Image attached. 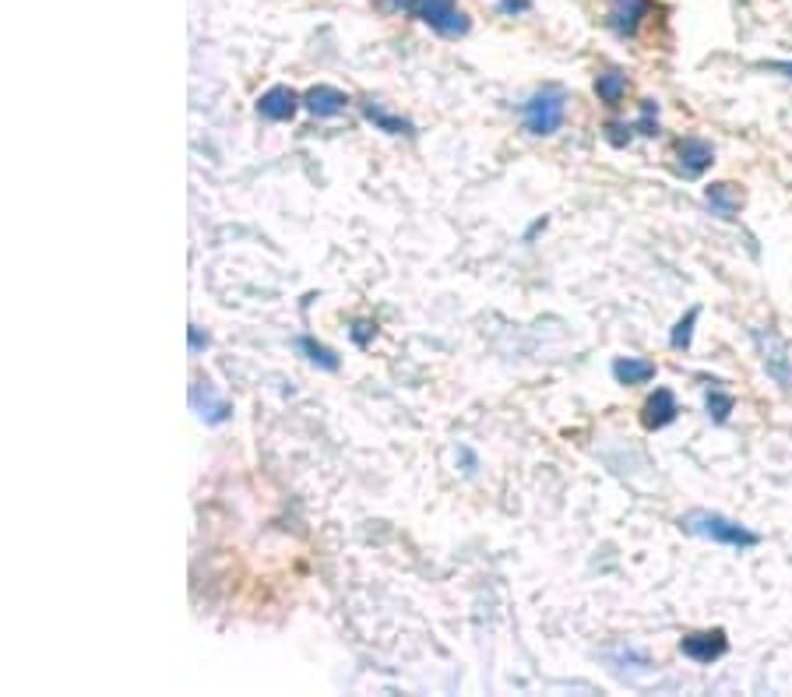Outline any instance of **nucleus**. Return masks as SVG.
Instances as JSON below:
<instances>
[{
	"label": "nucleus",
	"instance_id": "2eb2a0df",
	"mask_svg": "<svg viewBox=\"0 0 792 697\" xmlns=\"http://www.w3.org/2000/svg\"><path fill=\"white\" fill-rule=\"evenodd\" d=\"M627 74L624 71H616V68H610V71H602L599 78H595V95L606 106H620L624 103V95H627Z\"/></svg>",
	"mask_w": 792,
	"mask_h": 697
},
{
	"label": "nucleus",
	"instance_id": "4468645a",
	"mask_svg": "<svg viewBox=\"0 0 792 697\" xmlns=\"http://www.w3.org/2000/svg\"><path fill=\"white\" fill-rule=\"evenodd\" d=\"M363 117H367L377 131H385V134H416L412 131V120H405L399 114H388L380 103H363Z\"/></svg>",
	"mask_w": 792,
	"mask_h": 697
},
{
	"label": "nucleus",
	"instance_id": "a211bd4d",
	"mask_svg": "<svg viewBox=\"0 0 792 697\" xmlns=\"http://www.w3.org/2000/svg\"><path fill=\"white\" fill-rule=\"evenodd\" d=\"M705 405H708V416H711V420H716V423H725L729 416H733L736 399H733V394H729V391H722V388H708Z\"/></svg>",
	"mask_w": 792,
	"mask_h": 697
},
{
	"label": "nucleus",
	"instance_id": "4be33fe9",
	"mask_svg": "<svg viewBox=\"0 0 792 697\" xmlns=\"http://www.w3.org/2000/svg\"><path fill=\"white\" fill-rule=\"evenodd\" d=\"M768 71H779V74H785L789 82H792V60H771V63H765Z\"/></svg>",
	"mask_w": 792,
	"mask_h": 697
},
{
	"label": "nucleus",
	"instance_id": "5701e85b",
	"mask_svg": "<svg viewBox=\"0 0 792 697\" xmlns=\"http://www.w3.org/2000/svg\"><path fill=\"white\" fill-rule=\"evenodd\" d=\"M529 0H500V11H525Z\"/></svg>",
	"mask_w": 792,
	"mask_h": 697
},
{
	"label": "nucleus",
	"instance_id": "412c9836",
	"mask_svg": "<svg viewBox=\"0 0 792 697\" xmlns=\"http://www.w3.org/2000/svg\"><path fill=\"white\" fill-rule=\"evenodd\" d=\"M374 335H377V324H370V321H356L353 324V342L356 345H367Z\"/></svg>",
	"mask_w": 792,
	"mask_h": 697
},
{
	"label": "nucleus",
	"instance_id": "7ed1b4c3",
	"mask_svg": "<svg viewBox=\"0 0 792 697\" xmlns=\"http://www.w3.org/2000/svg\"><path fill=\"white\" fill-rule=\"evenodd\" d=\"M564 117H567V92L557 85L539 88L521 103V123H525V131L535 138L557 134L564 127Z\"/></svg>",
	"mask_w": 792,
	"mask_h": 697
},
{
	"label": "nucleus",
	"instance_id": "f3484780",
	"mask_svg": "<svg viewBox=\"0 0 792 697\" xmlns=\"http://www.w3.org/2000/svg\"><path fill=\"white\" fill-rule=\"evenodd\" d=\"M697 317H701V307H690L684 317L676 321L673 328V335H670V345L676 349V353H687L690 342H694V324H697Z\"/></svg>",
	"mask_w": 792,
	"mask_h": 697
},
{
	"label": "nucleus",
	"instance_id": "6e6552de",
	"mask_svg": "<svg viewBox=\"0 0 792 697\" xmlns=\"http://www.w3.org/2000/svg\"><path fill=\"white\" fill-rule=\"evenodd\" d=\"M299 106H304V95L293 92L289 85H275L258 99V117L272 120V123H285L296 117Z\"/></svg>",
	"mask_w": 792,
	"mask_h": 697
},
{
	"label": "nucleus",
	"instance_id": "f257e3e1",
	"mask_svg": "<svg viewBox=\"0 0 792 697\" xmlns=\"http://www.w3.org/2000/svg\"><path fill=\"white\" fill-rule=\"evenodd\" d=\"M676 525H679V532H687L694 539H708V543H719V546H729V550H750V546L760 543V535L750 532L747 525H740V521L725 518L719 511H705V507L679 515Z\"/></svg>",
	"mask_w": 792,
	"mask_h": 697
},
{
	"label": "nucleus",
	"instance_id": "0eeeda50",
	"mask_svg": "<svg viewBox=\"0 0 792 697\" xmlns=\"http://www.w3.org/2000/svg\"><path fill=\"white\" fill-rule=\"evenodd\" d=\"M716 163V149H711V141L705 138H684L676 145V173L684 180H697L705 169H711Z\"/></svg>",
	"mask_w": 792,
	"mask_h": 697
},
{
	"label": "nucleus",
	"instance_id": "9b49d317",
	"mask_svg": "<svg viewBox=\"0 0 792 697\" xmlns=\"http://www.w3.org/2000/svg\"><path fill=\"white\" fill-rule=\"evenodd\" d=\"M304 106L310 109L317 120H328V117H339L342 109L348 106V95L342 88H335V85H314L304 95Z\"/></svg>",
	"mask_w": 792,
	"mask_h": 697
},
{
	"label": "nucleus",
	"instance_id": "1a4fd4ad",
	"mask_svg": "<svg viewBox=\"0 0 792 697\" xmlns=\"http://www.w3.org/2000/svg\"><path fill=\"white\" fill-rule=\"evenodd\" d=\"M679 416L676 394L670 388H659L655 394H648V402L641 405V426L645 430H665Z\"/></svg>",
	"mask_w": 792,
	"mask_h": 697
},
{
	"label": "nucleus",
	"instance_id": "39448f33",
	"mask_svg": "<svg viewBox=\"0 0 792 697\" xmlns=\"http://www.w3.org/2000/svg\"><path fill=\"white\" fill-rule=\"evenodd\" d=\"M679 652H684V659H690L697 665H711V662H719L729 652V638H725L722 627L694 630V634H687L684 641H679Z\"/></svg>",
	"mask_w": 792,
	"mask_h": 697
},
{
	"label": "nucleus",
	"instance_id": "6ab92c4d",
	"mask_svg": "<svg viewBox=\"0 0 792 697\" xmlns=\"http://www.w3.org/2000/svg\"><path fill=\"white\" fill-rule=\"evenodd\" d=\"M634 131L645 134V138H655L659 134V103L655 99H645L641 103V117L634 120Z\"/></svg>",
	"mask_w": 792,
	"mask_h": 697
},
{
	"label": "nucleus",
	"instance_id": "9d476101",
	"mask_svg": "<svg viewBox=\"0 0 792 697\" xmlns=\"http://www.w3.org/2000/svg\"><path fill=\"white\" fill-rule=\"evenodd\" d=\"M648 11H652V0H613V8H610V28L620 39L638 36V25H641V19H645Z\"/></svg>",
	"mask_w": 792,
	"mask_h": 697
},
{
	"label": "nucleus",
	"instance_id": "20e7f679",
	"mask_svg": "<svg viewBox=\"0 0 792 697\" xmlns=\"http://www.w3.org/2000/svg\"><path fill=\"white\" fill-rule=\"evenodd\" d=\"M754 345L760 353V363H765L768 377L775 385L792 388V359H789V345L775 328H754Z\"/></svg>",
	"mask_w": 792,
	"mask_h": 697
},
{
	"label": "nucleus",
	"instance_id": "f03ea898",
	"mask_svg": "<svg viewBox=\"0 0 792 697\" xmlns=\"http://www.w3.org/2000/svg\"><path fill=\"white\" fill-rule=\"evenodd\" d=\"M374 4L388 14H412V19L426 22L448 39H458L469 32V19L458 11V0H374Z\"/></svg>",
	"mask_w": 792,
	"mask_h": 697
},
{
	"label": "nucleus",
	"instance_id": "ddd939ff",
	"mask_svg": "<svg viewBox=\"0 0 792 697\" xmlns=\"http://www.w3.org/2000/svg\"><path fill=\"white\" fill-rule=\"evenodd\" d=\"M613 377L616 385H648V380H655V363L652 359H616L613 363Z\"/></svg>",
	"mask_w": 792,
	"mask_h": 697
},
{
	"label": "nucleus",
	"instance_id": "dca6fc26",
	"mask_svg": "<svg viewBox=\"0 0 792 697\" xmlns=\"http://www.w3.org/2000/svg\"><path fill=\"white\" fill-rule=\"evenodd\" d=\"M296 349L314 363V367H321V370H339V367H342V359H339L335 353H331L328 345L314 342V339H307V335H304V339H296Z\"/></svg>",
	"mask_w": 792,
	"mask_h": 697
},
{
	"label": "nucleus",
	"instance_id": "f8f14e48",
	"mask_svg": "<svg viewBox=\"0 0 792 697\" xmlns=\"http://www.w3.org/2000/svg\"><path fill=\"white\" fill-rule=\"evenodd\" d=\"M705 204L711 215H719L722 222H733L740 215V190L736 184H708L705 187Z\"/></svg>",
	"mask_w": 792,
	"mask_h": 697
},
{
	"label": "nucleus",
	"instance_id": "aec40b11",
	"mask_svg": "<svg viewBox=\"0 0 792 697\" xmlns=\"http://www.w3.org/2000/svg\"><path fill=\"white\" fill-rule=\"evenodd\" d=\"M187 342H190V353H204V349H209L212 345V339H209V331H201L198 324H190L187 328Z\"/></svg>",
	"mask_w": 792,
	"mask_h": 697
},
{
	"label": "nucleus",
	"instance_id": "423d86ee",
	"mask_svg": "<svg viewBox=\"0 0 792 697\" xmlns=\"http://www.w3.org/2000/svg\"><path fill=\"white\" fill-rule=\"evenodd\" d=\"M190 409H194L209 426H222L233 416V402L222 399V394L212 388V380H194V385H190Z\"/></svg>",
	"mask_w": 792,
	"mask_h": 697
}]
</instances>
